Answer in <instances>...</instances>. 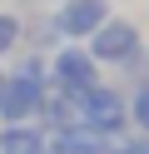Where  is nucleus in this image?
Here are the masks:
<instances>
[{
    "mask_svg": "<svg viewBox=\"0 0 149 154\" xmlns=\"http://www.w3.org/2000/svg\"><path fill=\"white\" fill-rule=\"evenodd\" d=\"M50 134L40 119H20V124H0V154H45Z\"/></svg>",
    "mask_w": 149,
    "mask_h": 154,
    "instance_id": "6",
    "label": "nucleus"
},
{
    "mask_svg": "<svg viewBox=\"0 0 149 154\" xmlns=\"http://www.w3.org/2000/svg\"><path fill=\"white\" fill-rule=\"evenodd\" d=\"M99 134H89L85 124H65V129H55L50 134V144H45V154H95L99 149Z\"/></svg>",
    "mask_w": 149,
    "mask_h": 154,
    "instance_id": "7",
    "label": "nucleus"
},
{
    "mask_svg": "<svg viewBox=\"0 0 149 154\" xmlns=\"http://www.w3.org/2000/svg\"><path fill=\"white\" fill-rule=\"evenodd\" d=\"M104 20H109V0H60L55 35L65 45H75V40H89Z\"/></svg>",
    "mask_w": 149,
    "mask_h": 154,
    "instance_id": "5",
    "label": "nucleus"
},
{
    "mask_svg": "<svg viewBox=\"0 0 149 154\" xmlns=\"http://www.w3.org/2000/svg\"><path fill=\"white\" fill-rule=\"evenodd\" d=\"M45 90H50V80H45V65L40 60H20L10 75H0V124L35 119Z\"/></svg>",
    "mask_w": 149,
    "mask_h": 154,
    "instance_id": "1",
    "label": "nucleus"
},
{
    "mask_svg": "<svg viewBox=\"0 0 149 154\" xmlns=\"http://www.w3.org/2000/svg\"><path fill=\"white\" fill-rule=\"evenodd\" d=\"M75 114H79V124H85L89 134H99V139H114V134L129 124V104L119 100V90H109V85L85 90L75 100Z\"/></svg>",
    "mask_w": 149,
    "mask_h": 154,
    "instance_id": "2",
    "label": "nucleus"
},
{
    "mask_svg": "<svg viewBox=\"0 0 149 154\" xmlns=\"http://www.w3.org/2000/svg\"><path fill=\"white\" fill-rule=\"evenodd\" d=\"M139 55V30L129 20H104L89 35V60L95 65H129Z\"/></svg>",
    "mask_w": 149,
    "mask_h": 154,
    "instance_id": "4",
    "label": "nucleus"
},
{
    "mask_svg": "<svg viewBox=\"0 0 149 154\" xmlns=\"http://www.w3.org/2000/svg\"><path fill=\"white\" fill-rule=\"evenodd\" d=\"M119 154H149V134H139V139H124V144H119Z\"/></svg>",
    "mask_w": 149,
    "mask_h": 154,
    "instance_id": "11",
    "label": "nucleus"
},
{
    "mask_svg": "<svg viewBox=\"0 0 149 154\" xmlns=\"http://www.w3.org/2000/svg\"><path fill=\"white\" fill-rule=\"evenodd\" d=\"M129 119L139 124V134H149V80L139 85V94H134V104H129Z\"/></svg>",
    "mask_w": 149,
    "mask_h": 154,
    "instance_id": "9",
    "label": "nucleus"
},
{
    "mask_svg": "<svg viewBox=\"0 0 149 154\" xmlns=\"http://www.w3.org/2000/svg\"><path fill=\"white\" fill-rule=\"evenodd\" d=\"M35 119H45V124H55V129H65V124H79V114H75V100H70V94L45 90V100H40V114H35Z\"/></svg>",
    "mask_w": 149,
    "mask_h": 154,
    "instance_id": "8",
    "label": "nucleus"
},
{
    "mask_svg": "<svg viewBox=\"0 0 149 154\" xmlns=\"http://www.w3.org/2000/svg\"><path fill=\"white\" fill-rule=\"evenodd\" d=\"M15 40H20V20H15L10 10H0V55L15 50Z\"/></svg>",
    "mask_w": 149,
    "mask_h": 154,
    "instance_id": "10",
    "label": "nucleus"
},
{
    "mask_svg": "<svg viewBox=\"0 0 149 154\" xmlns=\"http://www.w3.org/2000/svg\"><path fill=\"white\" fill-rule=\"evenodd\" d=\"M45 80H50V90H60V94H70V100H79L85 90H95V85H99V65L89 60V50L65 45V50L45 65Z\"/></svg>",
    "mask_w": 149,
    "mask_h": 154,
    "instance_id": "3",
    "label": "nucleus"
}]
</instances>
